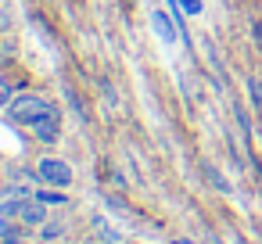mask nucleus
Returning <instances> with one entry per match:
<instances>
[{"label":"nucleus","mask_w":262,"mask_h":244,"mask_svg":"<svg viewBox=\"0 0 262 244\" xmlns=\"http://www.w3.org/2000/svg\"><path fill=\"white\" fill-rule=\"evenodd\" d=\"M8 112H11V119H15V122H26V126H33L40 115H47V112H54V108H51V101H47V97L22 94V97H11Z\"/></svg>","instance_id":"1"},{"label":"nucleus","mask_w":262,"mask_h":244,"mask_svg":"<svg viewBox=\"0 0 262 244\" xmlns=\"http://www.w3.org/2000/svg\"><path fill=\"white\" fill-rule=\"evenodd\" d=\"M36 172H40L43 183H51V187H58V190H65V187L72 183V169H69L65 162H58V158H43Z\"/></svg>","instance_id":"2"},{"label":"nucleus","mask_w":262,"mask_h":244,"mask_svg":"<svg viewBox=\"0 0 262 244\" xmlns=\"http://www.w3.org/2000/svg\"><path fill=\"white\" fill-rule=\"evenodd\" d=\"M151 29H155V36L162 40V43H176L180 40V29H176V22L162 11V8H151Z\"/></svg>","instance_id":"3"},{"label":"nucleus","mask_w":262,"mask_h":244,"mask_svg":"<svg viewBox=\"0 0 262 244\" xmlns=\"http://www.w3.org/2000/svg\"><path fill=\"white\" fill-rule=\"evenodd\" d=\"M33 133H36V140H43V144H54V140H58V133H61V119H58V112H47V115H40V119L33 122Z\"/></svg>","instance_id":"4"},{"label":"nucleus","mask_w":262,"mask_h":244,"mask_svg":"<svg viewBox=\"0 0 262 244\" xmlns=\"http://www.w3.org/2000/svg\"><path fill=\"white\" fill-rule=\"evenodd\" d=\"M18 219H22V223H29V226H43V219H47V205H43L40 197H33V201H26V205H22Z\"/></svg>","instance_id":"5"},{"label":"nucleus","mask_w":262,"mask_h":244,"mask_svg":"<svg viewBox=\"0 0 262 244\" xmlns=\"http://www.w3.org/2000/svg\"><path fill=\"white\" fill-rule=\"evenodd\" d=\"M36 197H40V201H43V205H65V194H61V190H58V187H54V190H40V194H36Z\"/></svg>","instance_id":"6"},{"label":"nucleus","mask_w":262,"mask_h":244,"mask_svg":"<svg viewBox=\"0 0 262 244\" xmlns=\"http://www.w3.org/2000/svg\"><path fill=\"white\" fill-rule=\"evenodd\" d=\"M15 237V226H11V215L0 212V240H11Z\"/></svg>","instance_id":"7"},{"label":"nucleus","mask_w":262,"mask_h":244,"mask_svg":"<svg viewBox=\"0 0 262 244\" xmlns=\"http://www.w3.org/2000/svg\"><path fill=\"white\" fill-rule=\"evenodd\" d=\"M40 230H43V240H47V244H51V240H58V237H61V233H65V230H61V226H58V223H43V226H40Z\"/></svg>","instance_id":"8"},{"label":"nucleus","mask_w":262,"mask_h":244,"mask_svg":"<svg viewBox=\"0 0 262 244\" xmlns=\"http://www.w3.org/2000/svg\"><path fill=\"white\" fill-rule=\"evenodd\" d=\"M97 233H101V240H108V244H115V240H119V230H112V226H108V223H101V219H97Z\"/></svg>","instance_id":"9"},{"label":"nucleus","mask_w":262,"mask_h":244,"mask_svg":"<svg viewBox=\"0 0 262 244\" xmlns=\"http://www.w3.org/2000/svg\"><path fill=\"white\" fill-rule=\"evenodd\" d=\"M8 104H11V83L0 79V108H8Z\"/></svg>","instance_id":"10"},{"label":"nucleus","mask_w":262,"mask_h":244,"mask_svg":"<svg viewBox=\"0 0 262 244\" xmlns=\"http://www.w3.org/2000/svg\"><path fill=\"white\" fill-rule=\"evenodd\" d=\"M248 90H251V101H255V108H262V83H258V79H251V83H248Z\"/></svg>","instance_id":"11"},{"label":"nucleus","mask_w":262,"mask_h":244,"mask_svg":"<svg viewBox=\"0 0 262 244\" xmlns=\"http://www.w3.org/2000/svg\"><path fill=\"white\" fill-rule=\"evenodd\" d=\"M180 8L187 15H201V0H180Z\"/></svg>","instance_id":"12"},{"label":"nucleus","mask_w":262,"mask_h":244,"mask_svg":"<svg viewBox=\"0 0 262 244\" xmlns=\"http://www.w3.org/2000/svg\"><path fill=\"white\" fill-rule=\"evenodd\" d=\"M0 244H22V240H15V237H11V240H0Z\"/></svg>","instance_id":"13"},{"label":"nucleus","mask_w":262,"mask_h":244,"mask_svg":"<svg viewBox=\"0 0 262 244\" xmlns=\"http://www.w3.org/2000/svg\"><path fill=\"white\" fill-rule=\"evenodd\" d=\"M4 22H8V18H4V8H0V26H4Z\"/></svg>","instance_id":"14"}]
</instances>
